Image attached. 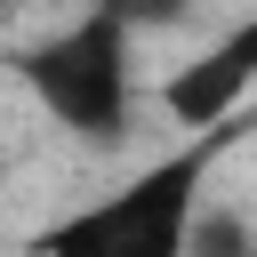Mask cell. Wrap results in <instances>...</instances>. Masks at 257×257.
I'll return each instance as SVG.
<instances>
[{"label":"cell","instance_id":"6da1fadb","mask_svg":"<svg viewBox=\"0 0 257 257\" xmlns=\"http://www.w3.org/2000/svg\"><path fill=\"white\" fill-rule=\"evenodd\" d=\"M241 120L225 128H193L177 153L145 161L137 177H120L112 193L80 201V209H56L40 233H32V257H185L193 241V217L209 201V177L225 161Z\"/></svg>","mask_w":257,"mask_h":257},{"label":"cell","instance_id":"3957f363","mask_svg":"<svg viewBox=\"0 0 257 257\" xmlns=\"http://www.w3.org/2000/svg\"><path fill=\"white\" fill-rule=\"evenodd\" d=\"M249 96H257V16H241L233 32H217L193 64H177V72L161 80V112H169L185 137L241 120Z\"/></svg>","mask_w":257,"mask_h":257},{"label":"cell","instance_id":"277c9868","mask_svg":"<svg viewBox=\"0 0 257 257\" xmlns=\"http://www.w3.org/2000/svg\"><path fill=\"white\" fill-rule=\"evenodd\" d=\"M120 8H128V24L145 32V24H169V16L185 8V0H120Z\"/></svg>","mask_w":257,"mask_h":257},{"label":"cell","instance_id":"7a4b0ae2","mask_svg":"<svg viewBox=\"0 0 257 257\" xmlns=\"http://www.w3.org/2000/svg\"><path fill=\"white\" fill-rule=\"evenodd\" d=\"M16 80H24V96H32L72 145H96V153L120 145V137L137 128V104H145L128 8H120V0H88L72 24L24 40V48H16Z\"/></svg>","mask_w":257,"mask_h":257}]
</instances>
